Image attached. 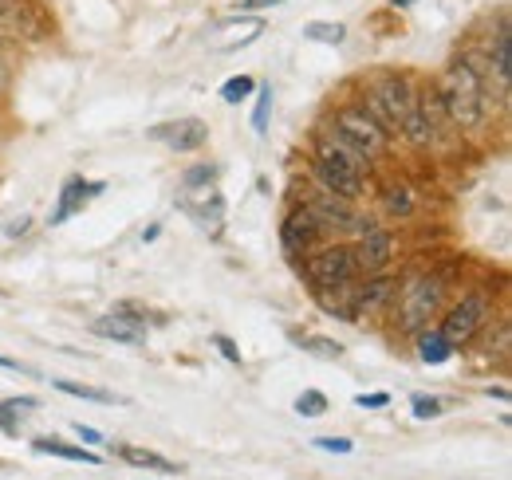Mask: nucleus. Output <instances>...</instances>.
Here are the masks:
<instances>
[{
    "instance_id": "18",
    "label": "nucleus",
    "mask_w": 512,
    "mask_h": 480,
    "mask_svg": "<svg viewBox=\"0 0 512 480\" xmlns=\"http://www.w3.org/2000/svg\"><path fill=\"white\" fill-rule=\"evenodd\" d=\"M414 193H410V185L406 181H390L383 189V209H386V217H410L414 213Z\"/></svg>"
},
{
    "instance_id": "12",
    "label": "nucleus",
    "mask_w": 512,
    "mask_h": 480,
    "mask_svg": "<svg viewBox=\"0 0 512 480\" xmlns=\"http://www.w3.org/2000/svg\"><path fill=\"white\" fill-rule=\"evenodd\" d=\"M150 138H154V142H166V146L178 150V154H193V150H201V146L209 142V126L201 119L162 122V126L150 130Z\"/></svg>"
},
{
    "instance_id": "1",
    "label": "nucleus",
    "mask_w": 512,
    "mask_h": 480,
    "mask_svg": "<svg viewBox=\"0 0 512 480\" xmlns=\"http://www.w3.org/2000/svg\"><path fill=\"white\" fill-rule=\"evenodd\" d=\"M438 107L453 130H481L489 115V79L485 67L473 56H457L446 63V71L434 83Z\"/></svg>"
},
{
    "instance_id": "16",
    "label": "nucleus",
    "mask_w": 512,
    "mask_h": 480,
    "mask_svg": "<svg viewBox=\"0 0 512 480\" xmlns=\"http://www.w3.org/2000/svg\"><path fill=\"white\" fill-rule=\"evenodd\" d=\"M414 339H418V359L426 362V366H442V362L453 359V347H449L446 335H442L438 327H426V331H418Z\"/></svg>"
},
{
    "instance_id": "2",
    "label": "nucleus",
    "mask_w": 512,
    "mask_h": 480,
    "mask_svg": "<svg viewBox=\"0 0 512 480\" xmlns=\"http://www.w3.org/2000/svg\"><path fill=\"white\" fill-rule=\"evenodd\" d=\"M312 174L320 181L323 193L343 197V201H359L367 193V174H371V158H363L355 146H347L331 126L320 134L316 154H312Z\"/></svg>"
},
{
    "instance_id": "20",
    "label": "nucleus",
    "mask_w": 512,
    "mask_h": 480,
    "mask_svg": "<svg viewBox=\"0 0 512 480\" xmlns=\"http://www.w3.org/2000/svg\"><path fill=\"white\" fill-rule=\"evenodd\" d=\"M36 406H40L36 398H4V402H0V429H4V433H12V429H16V421L28 418Z\"/></svg>"
},
{
    "instance_id": "7",
    "label": "nucleus",
    "mask_w": 512,
    "mask_h": 480,
    "mask_svg": "<svg viewBox=\"0 0 512 480\" xmlns=\"http://www.w3.org/2000/svg\"><path fill=\"white\" fill-rule=\"evenodd\" d=\"M489 311H493V303L485 300L481 292H469V296H461V300L449 307L446 315H442V335H446V343L457 351V347H469L473 339H477V331L489 323Z\"/></svg>"
},
{
    "instance_id": "26",
    "label": "nucleus",
    "mask_w": 512,
    "mask_h": 480,
    "mask_svg": "<svg viewBox=\"0 0 512 480\" xmlns=\"http://www.w3.org/2000/svg\"><path fill=\"white\" fill-rule=\"evenodd\" d=\"M304 351H308V355H320V359H339V355H343V347H339L335 339H320V335L304 339Z\"/></svg>"
},
{
    "instance_id": "8",
    "label": "nucleus",
    "mask_w": 512,
    "mask_h": 480,
    "mask_svg": "<svg viewBox=\"0 0 512 480\" xmlns=\"http://www.w3.org/2000/svg\"><path fill=\"white\" fill-rule=\"evenodd\" d=\"M394 300H398V276L371 272V276H363V284H355V292H351V315L347 319H379V315H390Z\"/></svg>"
},
{
    "instance_id": "6",
    "label": "nucleus",
    "mask_w": 512,
    "mask_h": 480,
    "mask_svg": "<svg viewBox=\"0 0 512 480\" xmlns=\"http://www.w3.org/2000/svg\"><path fill=\"white\" fill-rule=\"evenodd\" d=\"M304 280L312 284V292L320 288H339V284H355L363 272H359V260H355V248L347 240H335V244H323L312 248L300 264Z\"/></svg>"
},
{
    "instance_id": "30",
    "label": "nucleus",
    "mask_w": 512,
    "mask_h": 480,
    "mask_svg": "<svg viewBox=\"0 0 512 480\" xmlns=\"http://www.w3.org/2000/svg\"><path fill=\"white\" fill-rule=\"evenodd\" d=\"M355 406H359V410H383V406H390V394H383V390H379V394H359Z\"/></svg>"
},
{
    "instance_id": "13",
    "label": "nucleus",
    "mask_w": 512,
    "mask_h": 480,
    "mask_svg": "<svg viewBox=\"0 0 512 480\" xmlns=\"http://www.w3.org/2000/svg\"><path fill=\"white\" fill-rule=\"evenodd\" d=\"M95 193H103V181H87V178H67L64 189H60V201H56V209H52V217H48V225L56 229V225H64L71 213H79Z\"/></svg>"
},
{
    "instance_id": "33",
    "label": "nucleus",
    "mask_w": 512,
    "mask_h": 480,
    "mask_svg": "<svg viewBox=\"0 0 512 480\" xmlns=\"http://www.w3.org/2000/svg\"><path fill=\"white\" fill-rule=\"evenodd\" d=\"M0 370H20V362H16V359H4V355H0Z\"/></svg>"
},
{
    "instance_id": "25",
    "label": "nucleus",
    "mask_w": 512,
    "mask_h": 480,
    "mask_svg": "<svg viewBox=\"0 0 512 480\" xmlns=\"http://www.w3.org/2000/svg\"><path fill=\"white\" fill-rule=\"evenodd\" d=\"M213 178H217V166L201 162V166H193V170H186V178H182V185H186V189H193V193H205V189H213Z\"/></svg>"
},
{
    "instance_id": "19",
    "label": "nucleus",
    "mask_w": 512,
    "mask_h": 480,
    "mask_svg": "<svg viewBox=\"0 0 512 480\" xmlns=\"http://www.w3.org/2000/svg\"><path fill=\"white\" fill-rule=\"evenodd\" d=\"M60 394H71V398H83V402H99V406H115L119 398L111 390H99V386H87V382H71V378H56L52 382Z\"/></svg>"
},
{
    "instance_id": "23",
    "label": "nucleus",
    "mask_w": 512,
    "mask_h": 480,
    "mask_svg": "<svg viewBox=\"0 0 512 480\" xmlns=\"http://www.w3.org/2000/svg\"><path fill=\"white\" fill-rule=\"evenodd\" d=\"M268 115H272V83H260V87H256V111H253L256 134L268 130Z\"/></svg>"
},
{
    "instance_id": "35",
    "label": "nucleus",
    "mask_w": 512,
    "mask_h": 480,
    "mask_svg": "<svg viewBox=\"0 0 512 480\" xmlns=\"http://www.w3.org/2000/svg\"><path fill=\"white\" fill-rule=\"evenodd\" d=\"M4 79H8V67H4V56H0V87H4Z\"/></svg>"
},
{
    "instance_id": "28",
    "label": "nucleus",
    "mask_w": 512,
    "mask_h": 480,
    "mask_svg": "<svg viewBox=\"0 0 512 480\" xmlns=\"http://www.w3.org/2000/svg\"><path fill=\"white\" fill-rule=\"evenodd\" d=\"M312 445L323 449V453H351V449H355V441H351V437H316Z\"/></svg>"
},
{
    "instance_id": "10",
    "label": "nucleus",
    "mask_w": 512,
    "mask_h": 480,
    "mask_svg": "<svg viewBox=\"0 0 512 480\" xmlns=\"http://www.w3.org/2000/svg\"><path fill=\"white\" fill-rule=\"evenodd\" d=\"M367 225H355V260H359V272L371 276V272H386V264L394 260V237L386 233L383 225H375L371 217H363Z\"/></svg>"
},
{
    "instance_id": "11",
    "label": "nucleus",
    "mask_w": 512,
    "mask_h": 480,
    "mask_svg": "<svg viewBox=\"0 0 512 480\" xmlns=\"http://www.w3.org/2000/svg\"><path fill=\"white\" fill-rule=\"evenodd\" d=\"M91 331L99 339H111V343H130V347H142L146 343V319L142 315H130V307H115V311L99 315L91 323Z\"/></svg>"
},
{
    "instance_id": "5",
    "label": "nucleus",
    "mask_w": 512,
    "mask_h": 480,
    "mask_svg": "<svg viewBox=\"0 0 512 480\" xmlns=\"http://www.w3.org/2000/svg\"><path fill=\"white\" fill-rule=\"evenodd\" d=\"M331 130L347 146H355L363 158H386L390 154V130L363 103H343L335 111V119H331Z\"/></svg>"
},
{
    "instance_id": "3",
    "label": "nucleus",
    "mask_w": 512,
    "mask_h": 480,
    "mask_svg": "<svg viewBox=\"0 0 512 480\" xmlns=\"http://www.w3.org/2000/svg\"><path fill=\"white\" fill-rule=\"evenodd\" d=\"M414 99H418V87L410 83V75H402V71H375V75L367 79V99H363V107L394 134V130L402 126V119L410 115Z\"/></svg>"
},
{
    "instance_id": "17",
    "label": "nucleus",
    "mask_w": 512,
    "mask_h": 480,
    "mask_svg": "<svg viewBox=\"0 0 512 480\" xmlns=\"http://www.w3.org/2000/svg\"><path fill=\"white\" fill-rule=\"evenodd\" d=\"M115 453L134 465V469H154V473H178V465L170 461V457H162V453H154V449H138V445H115Z\"/></svg>"
},
{
    "instance_id": "9",
    "label": "nucleus",
    "mask_w": 512,
    "mask_h": 480,
    "mask_svg": "<svg viewBox=\"0 0 512 480\" xmlns=\"http://www.w3.org/2000/svg\"><path fill=\"white\" fill-rule=\"evenodd\" d=\"M323 240L327 237H323L316 213L308 209V201H304V205H292V209H288V217L280 221V244H284V252H288V256H304V252L320 248Z\"/></svg>"
},
{
    "instance_id": "31",
    "label": "nucleus",
    "mask_w": 512,
    "mask_h": 480,
    "mask_svg": "<svg viewBox=\"0 0 512 480\" xmlns=\"http://www.w3.org/2000/svg\"><path fill=\"white\" fill-rule=\"evenodd\" d=\"M75 433H79V441H83L87 449H95V445H107V441H103V433H99V429H91V425H75Z\"/></svg>"
},
{
    "instance_id": "14",
    "label": "nucleus",
    "mask_w": 512,
    "mask_h": 480,
    "mask_svg": "<svg viewBox=\"0 0 512 480\" xmlns=\"http://www.w3.org/2000/svg\"><path fill=\"white\" fill-rule=\"evenodd\" d=\"M489 63H493V75H497V91H501V95H509V83H512V32H509V20H501V28H497V36H493Z\"/></svg>"
},
{
    "instance_id": "34",
    "label": "nucleus",
    "mask_w": 512,
    "mask_h": 480,
    "mask_svg": "<svg viewBox=\"0 0 512 480\" xmlns=\"http://www.w3.org/2000/svg\"><path fill=\"white\" fill-rule=\"evenodd\" d=\"M414 0H390V8H410Z\"/></svg>"
},
{
    "instance_id": "4",
    "label": "nucleus",
    "mask_w": 512,
    "mask_h": 480,
    "mask_svg": "<svg viewBox=\"0 0 512 480\" xmlns=\"http://www.w3.org/2000/svg\"><path fill=\"white\" fill-rule=\"evenodd\" d=\"M398 331L418 335L430 327L434 315H442L446 307V284L438 276H418L410 284H398Z\"/></svg>"
},
{
    "instance_id": "22",
    "label": "nucleus",
    "mask_w": 512,
    "mask_h": 480,
    "mask_svg": "<svg viewBox=\"0 0 512 480\" xmlns=\"http://www.w3.org/2000/svg\"><path fill=\"white\" fill-rule=\"evenodd\" d=\"M253 91H256L253 75H233V79H225V87H221V99H225L229 107H237V103H245Z\"/></svg>"
},
{
    "instance_id": "24",
    "label": "nucleus",
    "mask_w": 512,
    "mask_h": 480,
    "mask_svg": "<svg viewBox=\"0 0 512 480\" xmlns=\"http://www.w3.org/2000/svg\"><path fill=\"white\" fill-rule=\"evenodd\" d=\"M296 414H300V418H323V414H327V394L304 390V394L296 398Z\"/></svg>"
},
{
    "instance_id": "15",
    "label": "nucleus",
    "mask_w": 512,
    "mask_h": 480,
    "mask_svg": "<svg viewBox=\"0 0 512 480\" xmlns=\"http://www.w3.org/2000/svg\"><path fill=\"white\" fill-rule=\"evenodd\" d=\"M36 453H48V457H64V461H79V465H99L103 457L91 453L87 445H71V441H60V437H36L32 441Z\"/></svg>"
},
{
    "instance_id": "32",
    "label": "nucleus",
    "mask_w": 512,
    "mask_h": 480,
    "mask_svg": "<svg viewBox=\"0 0 512 480\" xmlns=\"http://www.w3.org/2000/svg\"><path fill=\"white\" fill-rule=\"evenodd\" d=\"M272 4H280V0H237L241 12H260V8H272Z\"/></svg>"
},
{
    "instance_id": "21",
    "label": "nucleus",
    "mask_w": 512,
    "mask_h": 480,
    "mask_svg": "<svg viewBox=\"0 0 512 480\" xmlns=\"http://www.w3.org/2000/svg\"><path fill=\"white\" fill-rule=\"evenodd\" d=\"M304 40L339 48V44L347 40V28H343V24H327V20H312V24H304Z\"/></svg>"
},
{
    "instance_id": "27",
    "label": "nucleus",
    "mask_w": 512,
    "mask_h": 480,
    "mask_svg": "<svg viewBox=\"0 0 512 480\" xmlns=\"http://www.w3.org/2000/svg\"><path fill=\"white\" fill-rule=\"evenodd\" d=\"M438 414H442V402H438V398H426V394L414 398V418L418 421H430V418H438Z\"/></svg>"
},
{
    "instance_id": "29",
    "label": "nucleus",
    "mask_w": 512,
    "mask_h": 480,
    "mask_svg": "<svg viewBox=\"0 0 512 480\" xmlns=\"http://www.w3.org/2000/svg\"><path fill=\"white\" fill-rule=\"evenodd\" d=\"M213 347H217L225 359L233 362V366H241V351H237V343H233L229 335H213Z\"/></svg>"
}]
</instances>
